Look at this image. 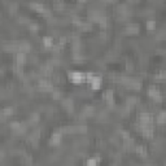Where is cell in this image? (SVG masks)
Instances as JSON below:
<instances>
[{"label": "cell", "mask_w": 166, "mask_h": 166, "mask_svg": "<svg viewBox=\"0 0 166 166\" xmlns=\"http://www.w3.org/2000/svg\"><path fill=\"white\" fill-rule=\"evenodd\" d=\"M86 166H97V160L96 158H88Z\"/></svg>", "instance_id": "cb8c5ba5"}, {"label": "cell", "mask_w": 166, "mask_h": 166, "mask_svg": "<svg viewBox=\"0 0 166 166\" xmlns=\"http://www.w3.org/2000/svg\"><path fill=\"white\" fill-rule=\"evenodd\" d=\"M156 78H166V73L163 70H160L158 74H156Z\"/></svg>", "instance_id": "f1b7e54d"}, {"label": "cell", "mask_w": 166, "mask_h": 166, "mask_svg": "<svg viewBox=\"0 0 166 166\" xmlns=\"http://www.w3.org/2000/svg\"><path fill=\"white\" fill-rule=\"evenodd\" d=\"M27 18H26V17H20V22H23V23H25V22H27Z\"/></svg>", "instance_id": "4dcf8cb0"}, {"label": "cell", "mask_w": 166, "mask_h": 166, "mask_svg": "<svg viewBox=\"0 0 166 166\" xmlns=\"http://www.w3.org/2000/svg\"><path fill=\"white\" fill-rule=\"evenodd\" d=\"M153 118L149 113H140L139 114V124H152Z\"/></svg>", "instance_id": "5b68a950"}, {"label": "cell", "mask_w": 166, "mask_h": 166, "mask_svg": "<svg viewBox=\"0 0 166 166\" xmlns=\"http://www.w3.org/2000/svg\"><path fill=\"white\" fill-rule=\"evenodd\" d=\"M39 88H40L42 91L52 92V91H53V84H52L48 79H40L39 80Z\"/></svg>", "instance_id": "8992f818"}, {"label": "cell", "mask_w": 166, "mask_h": 166, "mask_svg": "<svg viewBox=\"0 0 166 166\" xmlns=\"http://www.w3.org/2000/svg\"><path fill=\"white\" fill-rule=\"evenodd\" d=\"M156 122L158 124H163L166 123V110H161L160 113L157 114V118H156Z\"/></svg>", "instance_id": "9a60e30c"}, {"label": "cell", "mask_w": 166, "mask_h": 166, "mask_svg": "<svg viewBox=\"0 0 166 166\" xmlns=\"http://www.w3.org/2000/svg\"><path fill=\"white\" fill-rule=\"evenodd\" d=\"M54 7H59V8H64V3H59V1H56V3H54Z\"/></svg>", "instance_id": "f546056e"}, {"label": "cell", "mask_w": 166, "mask_h": 166, "mask_svg": "<svg viewBox=\"0 0 166 166\" xmlns=\"http://www.w3.org/2000/svg\"><path fill=\"white\" fill-rule=\"evenodd\" d=\"M88 83H90V86H91V88H92V90H99V88L101 87V78L93 75V77L88 80Z\"/></svg>", "instance_id": "9c48e42d"}, {"label": "cell", "mask_w": 166, "mask_h": 166, "mask_svg": "<svg viewBox=\"0 0 166 166\" xmlns=\"http://www.w3.org/2000/svg\"><path fill=\"white\" fill-rule=\"evenodd\" d=\"M25 61H26L25 53H22V52H17V53H16V64H18V65L22 66V65L25 64Z\"/></svg>", "instance_id": "2e32d148"}, {"label": "cell", "mask_w": 166, "mask_h": 166, "mask_svg": "<svg viewBox=\"0 0 166 166\" xmlns=\"http://www.w3.org/2000/svg\"><path fill=\"white\" fill-rule=\"evenodd\" d=\"M123 84L126 86L130 90H140L142 88V80L137 79V78H130V77H124L123 79Z\"/></svg>", "instance_id": "7a4b0ae2"}, {"label": "cell", "mask_w": 166, "mask_h": 166, "mask_svg": "<svg viewBox=\"0 0 166 166\" xmlns=\"http://www.w3.org/2000/svg\"><path fill=\"white\" fill-rule=\"evenodd\" d=\"M12 113H13V108H12V106H5V108H3V110H1V119L4 121L5 117L12 116Z\"/></svg>", "instance_id": "e0dca14e"}, {"label": "cell", "mask_w": 166, "mask_h": 166, "mask_svg": "<svg viewBox=\"0 0 166 166\" xmlns=\"http://www.w3.org/2000/svg\"><path fill=\"white\" fill-rule=\"evenodd\" d=\"M52 97H53V99H56V100H57V99H60V97H61V92H60V90H57V88H54V90L52 91Z\"/></svg>", "instance_id": "d4e9b609"}, {"label": "cell", "mask_w": 166, "mask_h": 166, "mask_svg": "<svg viewBox=\"0 0 166 166\" xmlns=\"http://www.w3.org/2000/svg\"><path fill=\"white\" fill-rule=\"evenodd\" d=\"M29 27H30L31 31H38L39 30V26L36 25V23H34V22H31L30 25H29Z\"/></svg>", "instance_id": "4316f807"}, {"label": "cell", "mask_w": 166, "mask_h": 166, "mask_svg": "<svg viewBox=\"0 0 166 166\" xmlns=\"http://www.w3.org/2000/svg\"><path fill=\"white\" fill-rule=\"evenodd\" d=\"M67 77L71 80L74 84H80L83 80L86 79V74L82 71H78V70H69L67 71Z\"/></svg>", "instance_id": "6da1fadb"}, {"label": "cell", "mask_w": 166, "mask_h": 166, "mask_svg": "<svg viewBox=\"0 0 166 166\" xmlns=\"http://www.w3.org/2000/svg\"><path fill=\"white\" fill-rule=\"evenodd\" d=\"M78 27H79L80 30H83V31H88L91 29V23L90 22H82Z\"/></svg>", "instance_id": "7402d4cb"}, {"label": "cell", "mask_w": 166, "mask_h": 166, "mask_svg": "<svg viewBox=\"0 0 166 166\" xmlns=\"http://www.w3.org/2000/svg\"><path fill=\"white\" fill-rule=\"evenodd\" d=\"M21 126H22V123H20V122H17V121H13V122H10V123H9V127L14 132H17L18 130L21 129Z\"/></svg>", "instance_id": "ffe728a7"}, {"label": "cell", "mask_w": 166, "mask_h": 166, "mask_svg": "<svg viewBox=\"0 0 166 166\" xmlns=\"http://www.w3.org/2000/svg\"><path fill=\"white\" fill-rule=\"evenodd\" d=\"M135 152L139 156H142V157H147V148L144 145H136L135 147Z\"/></svg>", "instance_id": "ac0fdd59"}, {"label": "cell", "mask_w": 166, "mask_h": 166, "mask_svg": "<svg viewBox=\"0 0 166 166\" xmlns=\"http://www.w3.org/2000/svg\"><path fill=\"white\" fill-rule=\"evenodd\" d=\"M103 99L108 103L109 106H113V103H114V92L112 90H106L105 92L103 93Z\"/></svg>", "instance_id": "52a82bcc"}, {"label": "cell", "mask_w": 166, "mask_h": 166, "mask_svg": "<svg viewBox=\"0 0 166 166\" xmlns=\"http://www.w3.org/2000/svg\"><path fill=\"white\" fill-rule=\"evenodd\" d=\"M139 130L145 137L150 139L153 136V126L152 124H139Z\"/></svg>", "instance_id": "277c9868"}, {"label": "cell", "mask_w": 166, "mask_h": 166, "mask_svg": "<svg viewBox=\"0 0 166 166\" xmlns=\"http://www.w3.org/2000/svg\"><path fill=\"white\" fill-rule=\"evenodd\" d=\"M121 135L124 137V140H126V139H130V132L126 131V130H122V131H121Z\"/></svg>", "instance_id": "83f0119b"}, {"label": "cell", "mask_w": 166, "mask_h": 166, "mask_svg": "<svg viewBox=\"0 0 166 166\" xmlns=\"http://www.w3.org/2000/svg\"><path fill=\"white\" fill-rule=\"evenodd\" d=\"M147 29L149 31H152V30H154L156 29V21H153V20H149L147 22Z\"/></svg>", "instance_id": "603a6c76"}, {"label": "cell", "mask_w": 166, "mask_h": 166, "mask_svg": "<svg viewBox=\"0 0 166 166\" xmlns=\"http://www.w3.org/2000/svg\"><path fill=\"white\" fill-rule=\"evenodd\" d=\"M95 112H96V109L93 108V106L87 105V106H84V108H83L82 114H83L84 117H92L93 114H95Z\"/></svg>", "instance_id": "5bb4252c"}, {"label": "cell", "mask_w": 166, "mask_h": 166, "mask_svg": "<svg viewBox=\"0 0 166 166\" xmlns=\"http://www.w3.org/2000/svg\"><path fill=\"white\" fill-rule=\"evenodd\" d=\"M43 44L46 47H53V39H52V36H44Z\"/></svg>", "instance_id": "44dd1931"}, {"label": "cell", "mask_w": 166, "mask_h": 166, "mask_svg": "<svg viewBox=\"0 0 166 166\" xmlns=\"http://www.w3.org/2000/svg\"><path fill=\"white\" fill-rule=\"evenodd\" d=\"M30 7H33L34 9L36 10V12H40V13H44V14H47L48 16L49 13H48V9H47L46 7H44L42 3H31L30 4Z\"/></svg>", "instance_id": "30bf717a"}, {"label": "cell", "mask_w": 166, "mask_h": 166, "mask_svg": "<svg viewBox=\"0 0 166 166\" xmlns=\"http://www.w3.org/2000/svg\"><path fill=\"white\" fill-rule=\"evenodd\" d=\"M40 70H42V73H43L44 75H49L52 73V65L51 64H44L43 66L40 67Z\"/></svg>", "instance_id": "d6986e66"}, {"label": "cell", "mask_w": 166, "mask_h": 166, "mask_svg": "<svg viewBox=\"0 0 166 166\" xmlns=\"http://www.w3.org/2000/svg\"><path fill=\"white\" fill-rule=\"evenodd\" d=\"M148 95H149L154 101H157V103H160V101L162 100L160 90H158V87H156V86H150V87L148 88Z\"/></svg>", "instance_id": "3957f363"}, {"label": "cell", "mask_w": 166, "mask_h": 166, "mask_svg": "<svg viewBox=\"0 0 166 166\" xmlns=\"http://www.w3.org/2000/svg\"><path fill=\"white\" fill-rule=\"evenodd\" d=\"M145 166H154V165H145Z\"/></svg>", "instance_id": "1f68e13d"}, {"label": "cell", "mask_w": 166, "mask_h": 166, "mask_svg": "<svg viewBox=\"0 0 166 166\" xmlns=\"http://www.w3.org/2000/svg\"><path fill=\"white\" fill-rule=\"evenodd\" d=\"M62 106H64L69 113H71V112L74 110V104H73L71 99H64V100H62Z\"/></svg>", "instance_id": "7c38bea8"}, {"label": "cell", "mask_w": 166, "mask_h": 166, "mask_svg": "<svg viewBox=\"0 0 166 166\" xmlns=\"http://www.w3.org/2000/svg\"><path fill=\"white\" fill-rule=\"evenodd\" d=\"M124 30L127 34H137L139 33V25L137 23H127Z\"/></svg>", "instance_id": "8fae6325"}, {"label": "cell", "mask_w": 166, "mask_h": 166, "mask_svg": "<svg viewBox=\"0 0 166 166\" xmlns=\"http://www.w3.org/2000/svg\"><path fill=\"white\" fill-rule=\"evenodd\" d=\"M61 143V132L60 131H56L52 134L51 139H49V144L53 145V147H57V145Z\"/></svg>", "instance_id": "ba28073f"}, {"label": "cell", "mask_w": 166, "mask_h": 166, "mask_svg": "<svg viewBox=\"0 0 166 166\" xmlns=\"http://www.w3.org/2000/svg\"><path fill=\"white\" fill-rule=\"evenodd\" d=\"M31 46L29 42H21L18 44V52H22V53H26V52H30Z\"/></svg>", "instance_id": "4fadbf2b"}, {"label": "cell", "mask_w": 166, "mask_h": 166, "mask_svg": "<svg viewBox=\"0 0 166 166\" xmlns=\"http://www.w3.org/2000/svg\"><path fill=\"white\" fill-rule=\"evenodd\" d=\"M39 121V114L38 113H33L31 114V117H30V122L31 123H35V122H38Z\"/></svg>", "instance_id": "484cf974"}]
</instances>
